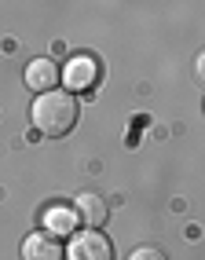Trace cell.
<instances>
[{"instance_id":"1","label":"cell","mask_w":205,"mask_h":260,"mask_svg":"<svg viewBox=\"0 0 205 260\" xmlns=\"http://www.w3.org/2000/svg\"><path fill=\"white\" fill-rule=\"evenodd\" d=\"M77 117H81V103L70 92H59V88L41 92L29 107V125L41 136H70Z\"/></svg>"},{"instance_id":"2","label":"cell","mask_w":205,"mask_h":260,"mask_svg":"<svg viewBox=\"0 0 205 260\" xmlns=\"http://www.w3.org/2000/svg\"><path fill=\"white\" fill-rule=\"evenodd\" d=\"M62 260H114L110 238L102 235L99 228H88V231L74 235V242L62 249Z\"/></svg>"},{"instance_id":"3","label":"cell","mask_w":205,"mask_h":260,"mask_svg":"<svg viewBox=\"0 0 205 260\" xmlns=\"http://www.w3.org/2000/svg\"><path fill=\"white\" fill-rule=\"evenodd\" d=\"M62 81L70 84L74 92H88V88H95L99 84V62H95V55H74L70 62H66V70H62Z\"/></svg>"},{"instance_id":"4","label":"cell","mask_w":205,"mask_h":260,"mask_svg":"<svg viewBox=\"0 0 205 260\" xmlns=\"http://www.w3.org/2000/svg\"><path fill=\"white\" fill-rule=\"evenodd\" d=\"M74 216L81 223H88V228H102L107 216H110V205H107L102 194H95V190H84V194L74 198Z\"/></svg>"},{"instance_id":"5","label":"cell","mask_w":205,"mask_h":260,"mask_svg":"<svg viewBox=\"0 0 205 260\" xmlns=\"http://www.w3.org/2000/svg\"><path fill=\"white\" fill-rule=\"evenodd\" d=\"M22 260H62V246L51 231H33L22 242Z\"/></svg>"},{"instance_id":"6","label":"cell","mask_w":205,"mask_h":260,"mask_svg":"<svg viewBox=\"0 0 205 260\" xmlns=\"http://www.w3.org/2000/svg\"><path fill=\"white\" fill-rule=\"evenodd\" d=\"M26 84L33 92H51V88H59V66L51 62V59H33L26 66Z\"/></svg>"},{"instance_id":"7","label":"cell","mask_w":205,"mask_h":260,"mask_svg":"<svg viewBox=\"0 0 205 260\" xmlns=\"http://www.w3.org/2000/svg\"><path fill=\"white\" fill-rule=\"evenodd\" d=\"M74 223H77V216L66 209V205H51V209L44 213V231H51V235H66V231H74Z\"/></svg>"},{"instance_id":"8","label":"cell","mask_w":205,"mask_h":260,"mask_svg":"<svg viewBox=\"0 0 205 260\" xmlns=\"http://www.w3.org/2000/svg\"><path fill=\"white\" fill-rule=\"evenodd\" d=\"M128 260H168V256H165V249H158V246H140V249L128 253Z\"/></svg>"}]
</instances>
